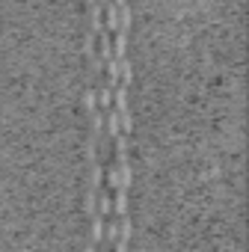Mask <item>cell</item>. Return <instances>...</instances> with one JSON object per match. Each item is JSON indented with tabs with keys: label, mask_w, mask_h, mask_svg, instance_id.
Returning a JSON list of instances; mask_svg holds the SVG:
<instances>
[{
	"label": "cell",
	"mask_w": 249,
	"mask_h": 252,
	"mask_svg": "<svg viewBox=\"0 0 249 252\" xmlns=\"http://www.w3.org/2000/svg\"><path fill=\"white\" fill-rule=\"evenodd\" d=\"M95 104H98V98H95V89H89V92H86V110L92 113V110H95Z\"/></svg>",
	"instance_id": "2"
},
{
	"label": "cell",
	"mask_w": 249,
	"mask_h": 252,
	"mask_svg": "<svg viewBox=\"0 0 249 252\" xmlns=\"http://www.w3.org/2000/svg\"><path fill=\"white\" fill-rule=\"evenodd\" d=\"M95 98H98V107H101V110H107V107L113 104V86L101 83V89L95 92Z\"/></svg>",
	"instance_id": "1"
},
{
	"label": "cell",
	"mask_w": 249,
	"mask_h": 252,
	"mask_svg": "<svg viewBox=\"0 0 249 252\" xmlns=\"http://www.w3.org/2000/svg\"><path fill=\"white\" fill-rule=\"evenodd\" d=\"M86 3H92V0H86Z\"/></svg>",
	"instance_id": "3"
}]
</instances>
